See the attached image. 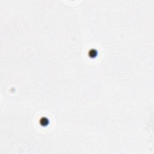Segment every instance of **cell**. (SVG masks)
<instances>
[{
	"label": "cell",
	"instance_id": "obj_1",
	"mask_svg": "<svg viewBox=\"0 0 154 154\" xmlns=\"http://www.w3.org/2000/svg\"><path fill=\"white\" fill-rule=\"evenodd\" d=\"M88 54L89 55V57H90L91 59H95L98 57V52L96 49H92L89 50Z\"/></svg>",
	"mask_w": 154,
	"mask_h": 154
},
{
	"label": "cell",
	"instance_id": "obj_2",
	"mask_svg": "<svg viewBox=\"0 0 154 154\" xmlns=\"http://www.w3.org/2000/svg\"><path fill=\"white\" fill-rule=\"evenodd\" d=\"M39 122H40L41 126H48L50 123L49 120L45 117H41Z\"/></svg>",
	"mask_w": 154,
	"mask_h": 154
}]
</instances>
